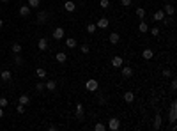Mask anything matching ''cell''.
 Here are the masks:
<instances>
[{"mask_svg":"<svg viewBox=\"0 0 177 131\" xmlns=\"http://www.w3.org/2000/svg\"><path fill=\"white\" fill-rule=\"evenodd\" d=\"M85 87H87V90H89V92H96V90L99 89V83H98V80H94V78H90V80H87V83H85Z\"/></svg>","mask_w":177,"mask_h":131,"instance_id":"1","label":"cell"},{"mask_svg":"<svg viewBox=\"0 0 177 131\" xmlns=\"http://www.w3.org/2000/svg\"><path fill=\"white\" fill-rule=\"evenodd\" d=\"M175 119H177V101H172V105H170V114H168V120H170V122H175Z\"/></svg>","mask_w":177,"mask_h":131,"instance_id":"2","label":"cell"},{"mask_svg":"<svg viewBox=\"0 0 177 131\" xmlns=\"http://www.w3.org/2000/svg\"><path fill=\"white\" fill-rule=\"evenodd\" d=\"M120 128V120L119 119H115V117H113V119H110V122H108V129H112V131H117Z\"/></svg>","mask_w":177,"mask_h":131,"instance_id":"3","label":"cell"},{"mask_svg":"<svg viewBox=\"0 0 177 131\" xmlns=\"http://www.w3.org/2000/svg\"><path fill=\"white\" fill-rule=\"evenodd\" d=\"M37 48L41 50V52H46V50H48V39L46 37H41L39 41H37Z\"/></svg>","mask_w":177,"mask_h":131,"instance_id":"4","label":"cell"},{"mask_svg":"<svg viewBox=\"0 0 177 131\" xmlns=\"http://www.w3.org/2000/svg\"><path fill=\"white\" fill-rule=\"evenodd\" d=\"M46 21H48V13H46V11H41V13L37 14V23L43 25V23H46Z\"/></svg>","mask_w":177,"mask_h":131,"instance_id":"5","label":"cell"},{"mask_svg":"<svg viewBox=\"0 0 177 131\" xmlns=\"http://www.w3.org/2000/svg\"><path fill=\"white\" fill-rule=\"evenodd\" d=\"M112 66H113V67H122V66H124V60H122V57L115 55V57L112 58Z\"/></svg>","mask_w":177,"mask_h":131,"instance_id":"6","label":"cell"},{"mask_svg":"<svg viewBox=\"0 0 177 131\" xmlns=\"http://www.w3.org/2000/svg\"><path fill=\"white\" fill-rule=\"evenodd\" d=\"M161 120H163V117H161V114L158 112V114L154 115V124H152V128H154V129H160V128H161Z\"/></svg>","mask_w":177,"mask_h":131,"instance_id":"7","label":"cell"},{"mask_svg":"<svg viewBox=\"0 0 177 131\" xmlns=\"http://www.w3.org/2000/svg\"><path fill=\"white\" fill-rule=\"evenodd\" d=\"M64 9H66L67 13H73V11H75V9H76V4L73 2V0H66V4H64Z\"/></svg>","mask_w":177,"mask_h":131,"instance_id":"8","label":"cell"},{"mask_svg":"<svg viewBox=\"0 0 177 131\" xmlns=\"http://www.w3.org/2000/svg\"><path fill=\"white\" fill-rule=\"evenodd\" d=\"M64 28H62V27H57L55 30H53V39H62V37H64Z\"/></svg>","mask_w":177,"mask_h":131,"instance_id":"9","label":"cell"},{"mask_svg":"<svg viewBox=\"0 0 177 131\" xmlns=\"http://www.w3.org/2000/svg\"><path fill=\"white\" fill-rule=\"evenodd\" d=\"M122 76L124 78H131L133 76V69L129 66H122Z\"/></svg>","mask_w":177,"mask_h":131,"instance_id":"10","label":"cell"},{"mask_svg":"<svg viewBox=\"0 0 177 131\" xmlns=\"http://www.w3.org/2000/svg\"><path fill=\"white\" fill-rule=\"evenodd\" d=\"M142 57H143L145 60H151V58L154 57V52H152L151 48H145V50H143V53H142Z\"/></svg>","mask_w":177,"mask_h":131,"instance_id":"11","label":"cell"},{"mask_svg":"<svg viewBox=\"0 0 177 131\" xmlns=\"http://www.w3.org/2000/svg\"><path fill=\"white\" fill-rule=\"evenodd\" d=\"M124 101H126V103H133V101H135V94L131 92V90L124 92Z\"/></svg>","mask_w":177,"mask_h":131,"instance_id":"12","label":"cell"},{"mask_svg":"<svg viewBox=\"0 0 177 131\" xmlns=\"http://www.w3.org/2000/svg\"><path fill=\"white\" fill-rule=\"evenodd\" d=\"M99 28H106L108 25H110V21H108V18H101V19H98V23H96Z\"/></svg>","mask_w":177,"mask_h":131,"instance_id":"13","label":"cell"},{"mask_svg":"<svg viewBox=\"0 0 177 131\" xmlns=\"http://www.w3.org/2000/svg\"><path fill=\"white\" fill-rule=\"evenodd\" d=\"M108 39H110V44H117V43H119V39H120V36H119L117 32H112Z\"/></svg>","mask_w":177,"mask_h":131,"instance_id":"14","label":"cell"},{"mask_svg":"<svg viewBox=\"0 0 177 131\" xmlns=\"http://www.w3.org/2000/svg\"><path fill=\"white\" fill-rule=\"evenodd\" d=\"M0 78H2V82H9V80H11V71L4 69V71L0 73Z\"/></svg>","mask_w":177,"mask_h":131,"instance_id":"15","label":"cell"},{"mask_svg":"<svg viewBox=\"0 0 177 131\" xmlns=\"http://www.w3.org/2000/svg\"><path fill=\"white\" fill-rule=\"evenodd\" d=\"M163 13H165V14H168V16H174V13H175V9H174V5H170V4H166V5H165V9H163Z\"/></svg>","mask_w":177,"mask_h":131,"instance_id":"16","label":"cell"},{"mask_svg":"<svg viewBox=\"0 0 177 131\" xmlns=\"http://www.w3.org/2000/svg\"><path fill=\"white\" fill-rule=\"evenodd\" d=\"M30 14V7L28 5H22V7H20V16H28Z\"/></svg>","mask_w":177,"mask_h":131,"instance_id":"17","label":"cell"},{"mask_svg":"<svg viewBox=\"0 0 177 131\" xmlns=\"http://www.w3.org/2000/svg\"><path fill=\"white\" fill-rule=\"evenodd\" d=\"M76 39H73V37H67L66 39V48H76Z\"/></svg>","mask_w":177,"mask_h":131,"instance_id":"18","label":"cell"},{"mask_svg":"<svg viewBox=\"0 0 177 131\" xmlns=\"http://www.w3.org/2000/svg\"><path fill=\"white\" fill-rule=\"evenodd\" d=\"M55 60L62 64V62H66V60H67V55H66L64 52H59V53H57V57H55Z\"/></svg>","mask_w":177,"mask_h":131,"instance_id":"19","label":"cell"},{"mask_svg":"<svg viewBox=\"0 0 177 131\" xmlns=\"http://www.w3.org/2000/svg\"><path fill=\"white\" fill-rule=\"evenodd\" d=\"M36 75H37V78H39V80H43V78H46V69H44V67H37V71H36Z\"/></svg>","mask_w":177,"mask_h":131,"instance_id":"20","label":"cell"},{"mask_svg":"<svg viewBox=\"0 0 177 131\" xmlns=\"http://www.w3.org/2000/svg\"><path fill=\"white\" fill-rule=\"evenodd\" d=\"M18 101H20V105H25V106H27V105L30 103V97H28L27 94H22V96H20V99H18Z\"/></svg>","mask_w":177,"mask_h":131,"instance_id":"21","label":"cell"},{"mask_svg":"<svg viewBox=\"0 0 177 131\" xmlns=\"http://www.w3.org/2000/svg\"><path fill=\"white\" fill-rule=\"evenodd\" d=\"M165 16H166V14H165V13H163V11H156V13H154V16H152V18H154V21H161V19H163V18H165Z\"/></svg>","mask_w":177,"mask_h":131,"instance_id":"22","label":"cell"},{"mask_svg":"<svg viewBox=\"0 0 177 131\" xmlns=\"http://www.w3.org/2000/svg\"><path fill=\"white\" fill-rule=\"evenodd\" d=\"M138 30H140L142 34H145V32H147V30H149V25H147V23H145L143 19H142V21L138 23Z\"/></svg>","mask_w":177,"mask_h":131,"instance_id":"23","label":"cell"},{"mask_svg":"<svg viewBox=\"0 0 177 131\" xmlns=\"http://www.w3.org/2000/svg\"><path fill=\"white\" fill-rule=\"evenodd\" d=\"M55 87H57V83L53 82V80H48V82L44 83V89H48V90H55Z\"/></svg>","mask_w":177,"mask_h":131,"instance_id":"24","label":"cell"},{"mask_svg":"<svg viewBox=\"0 0 177 131\" xmlns=\"http://www.w3.org/2000/svg\"><path fill=\"white\" fill-rule=\"evenodd\" d=\"M11 50H13L14 53H22V50H23V48H22V44H20V43H14V44L11 46Z\"/></svg>","mask_w":177,"mask_h":131,"instance_id":"25","label":"cell"},{"mask_svg":"<svg viewBox=\"0 0 177 131\" xmlns=\"http://www.w3.org/2000/svg\"><path fill=\"white\" fill-rule=\"evenodd\" d=\"M96 28H98V25H96V23H89V25H87V32H89V34H94V32H96Z\"/></svg>","mask_w":177,"mask_h":131,"instance_id":"26","label":"cell"},{"mask_svg":"<svg viewBox=\"0 0 177 131\" xmlns=\"http://www.w3.org/2000/svg\"><path fill=\"white\" fill-rule=\"evenodd\" d=\"M137 16H138L140 19L145 18V9H143V7H137Z\"/></svg>","mask_w":177,"mask_h":131,"instance_id":"27","label":"cell"},{"mask_svg":"<svg viewBox=\"0 0 177 131\" xmlns=\"http://www.w3.org/2000/svg\"><path fill=\"white\" fill-rule=\"evenodd\" d=\"M14 64H16V66H22V64H23V57L20 55V53H16V57H14Z\"/></svg>","mask_w":177,"mask_h":131,"instance_id":"28","label":"cell"},{"mask_svg":"<svg viewBox=\"0 0 177 131\" xmlns=\"http://www.w3.org/2000/svg\"><path fill=\"white\" fill-rule=\"evenodd\" d=\"M76 117H78V119L83 117V106H81V105H76Z\"/></svg>","mask_w":177,"mask_h":131,"instance_id":"29","label":"cell"},{"mask_svg":"<svg viewBox=\"0 0 177 131\" xmlns=\"http://www.w3.org/2000/svg\"><path fill=\"white\" fill-rule=\"evenodd\" d=\"M41 0H28V7H39Z\"/></svg>","mask_w":177,"mask_h":131,"instance_id":"30","label":"cell"},{"mask_svg":"<svg viewBox=\"0 0 177 131\" xmlns=\"http://www.w3.org/2000/svg\"><path fill=\"white\" fill-rule=\"evenodd\" d=\"M94 129H96V131H105V129H106V126H105V124H101V122H98V124L94 126Z\"/></svg>","mask_w":177,"mask_h":131,"instance_id":"31","label":"cell"},{"mask_svg":"<svg viewBox=\"0 0 177 131\" xmlns=\"http://www.w3.org/2000/svg\"><path fill=\"white\" fill-rule=\"evenodd\" d=\"M99 5H101L103 9H108V7H110V2H108V0H101V2H99Z\"/></svg>","mask_w":177,"mask_h":131,"instance_id":"32","label":"cell"},{"mask_svg":"<svg viewBox=\"0 0 177 131\" xmlns=\"http://www.w3.org/2000/svg\"><path fill=\"white\" fill-rule=\"evenodd\" d=\"M9 105V101H7V97H0V106H2V108H5Z\"/></svg>","mask_w":177,"mask_h":131,"instance_id":"33","label":"cell"},{"mask_svg":"<svg viewBox=\"0 0 177 131\" xmlns=\"http://www.w3.org/2000/svg\"><path fill=\"white\" fill-rule=\"evenodd\" d=\"M81 52H83V53H89V52H90V46H89V44H81Z\"/></svg>","mask_w":177,"mask_h":131,"instance_id":"34","label":"cell"},{"mask_svg":"<svg viewBox=\"0 0 177 131\" xmlns=\"http://www.w3.org/2000/svg\"><path fill=\"white\" fill-rule=\"evenodd\" d=\"M16 112H18V114H23V112H25V105H18V106H16Z\"/></svg>","mask_w":177,"mask_h":131,"instance_id":"35","label":"cell"},{"mask_svg":"<svg viewBox=\"0 0 177 131\" xmlns=\"http://www.w3.org/2000/svg\"><path fill=\"white\" fill-rule=\"evenodd\" d=\"M36 90H37V92H41V90H44V83H41V82H39V83L36 85Z\"/></svg>","mask_w":177,"mask_h":131,"instance_id":"36","label":"cell"},{"mask_svg":"<svg viewBox=\"0 0 177 131\" xmlns=\"http://www.w3.org/2000/svg\"><path fill=\"white\" fill-rule=\"evenodd\" d=\"M151 34H152V36H160V28H158V27H152Z\"/></svg>","mask_w":177,"mask_h":131,"instance_id":"37","label":"cell"},{"mask_svg":"<svg viewBox=\"0 0 177 131\" xmlns=\"http://www.w3.org/2000/svg\"><path fill=\"white\" fill-rule=\"evenodd\" d=\"M120 2H122V5H124V7H128V5H131L133 0H120Z\"/></svg>","mask_w":177,"mask_h":131,"instance_id":"38","label":"cell"},{"mask_svg":"<svg viewBox=\"0 0 177 131\" xmlns=\"http://www.w3.org/2000/svg\"><path fill=\"white\" fill-rule=\"evenodd\" d=\"M177 89V82H175V80H172V90H175Z\"/></svg>","mask_w":177,"mask_h":131,"instance_id":"39","label":"cell"},{"mask_svg":"<svg viewBox=\"0 0 177 131\" xmlns=\"http://www.w3.org/2000/svg\"><path fill=\"white\" fill-rule=\"evenodd\" d=\"M170 75H172V73L168 71V69H165V71H163V76H170Z\"/></svg>","mask_w":177,"mask_h":131,"instance_id":"40","label":"cell"},{"mask_svg":"<svg viewBox=\"0 0 177 131\" xmlns=\"http://www.w3.org/2000/svg\"><path fill=\"white\" fill-rule=\"evenodd\" d=\"M4 117V110H2V106H0V119Z\"/></svg>","mask_w":177,"mask_h":131,"instance_id":"41","label":"cell"},{"mask_svg":"<svg viewBox=\"0 0 177 131\" xmlns=\"http://www.w3.org/2000/svg\"><path fill=\"white\" fill-rule=\"evenodd\" d=\"M2 25H4V19H2V18H0V27H2Z\"/></svg>","mask_w":177,"mask_h":131,"instance_id":"42","label":"cell"},{"mask_svg":"<svg viewBox=\"0 0 177 131\" xmlns=\"http://www.w3.org/2000/svg\"><path fill=\"white\" fill-rule=\"evenodd\" d=\"M0 2H9V0H0Z\"/></svg>","mask_w":177,"mask_h":131,"instance_id":"43","label":"cell"}]
</instances>
